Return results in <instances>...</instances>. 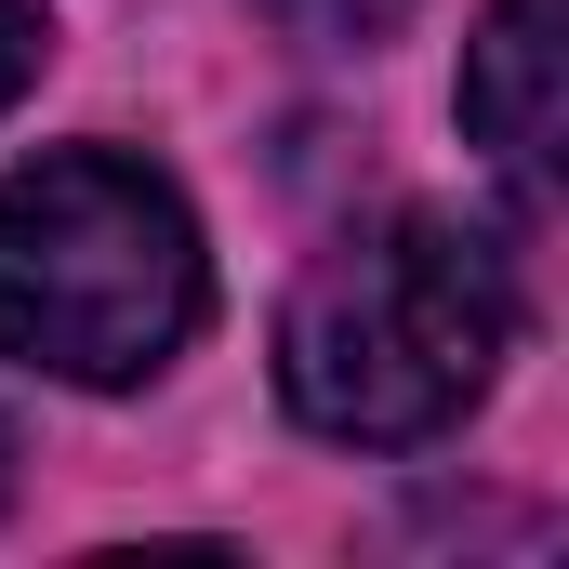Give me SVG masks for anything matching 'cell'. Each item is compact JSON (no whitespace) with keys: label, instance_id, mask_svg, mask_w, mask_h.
Returning a JSON list of instances; mask_svg holds the SVG:
<instances>
[{"label":"cell","instance_id":"obj_1","mask_svg":"<svg viewBox=\"0 0 569 569\" xmlns=\"http://www.w3.org/2000/svg\"><path fill=\"white\" fill-rule=\"evenodd\" d=\"M503 345H517L503 252L477 226L385 212V226H345L291 279L279 398H291V425L345 437V450H425V437H450L490 398Z\"/></svg>","mask_w":569,"mask_h":569},{"label":"cell","instance_id":"obj_2","mask_svg":"<svg viewBox=\"0 0 569 569\" xmlns=\"http://www.w3.org/2000/svg\"><path fill=\"white\" fill-rule=\"evenodd\" d=\"M212 318L186 186L133 146H40L0 172V358L53 385H146Z\"/></svg>","mask_w":569,"mask_h":569},{"label":"cell","instance_id":"obj_3","mask_svg":"<svg viewBox=\"0 0 569 569\" xmlns=\"http://www.w3.org/2000/svg\"><path fill=\"white\" fill-rule=\"evenodd\" d=\"M463 133L490 146V172L517 199H557L569 146V0H490L463 40Z\"/></svg>","mask_w":569,"mask_h":569},{"label":"cell","instance_id":"obj_4","mask_svg":"<svg viewBox=\"0 0 569 569\" xmlns=\"http://www.w3.org/2000/svg\"><path fill=\"white\" fill-rule=\"evenodd\" d=\"M291 40H318V53H371V40H398V13L411 0H266Z\"/></svg>","mask_w":569,"mask_h":569},{"label":"cell","instance_id":"obj_5","mask_svg":"<svg viewBox=\"0 0 569 569\" xmlns=\"http://www.w3.org/2000/svg\"><path fill=\"white\" fill-rule=\"evenodd\" d=\"M40 53H53V27H40V0H0V107L40 80Z\"/></svg>","mask_w":569,"mask_h":569},{"label":"cell","instance_id":"obj_6","mask_svg":"<svg viewBox=\"0 0 569 569\" xmlns=\"http://www.w3.org/2000/svg\"><path fill=\"white\" fill-rule=\"evenodd\" d=\"M0 463H13V450H0Z\"/></svg>","mask_w":569,"mask_h":569}]
</instances>
